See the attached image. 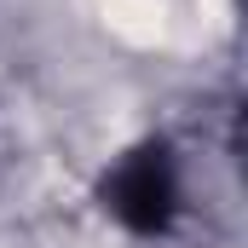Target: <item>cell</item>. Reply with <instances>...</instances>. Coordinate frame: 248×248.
I'll list each match as a JSON object with an SVG mask.
<instances>
[{
  "label": "cell",
  "instance_id": "1",
  "mask_svg": "<svg viewBox=\"0 0 248 248\" xmlns=\"http://www.w3.org/2000/svg\"><path fill=\"white\" fill-rule=\"evenodd\" d=\"M110 202H116V214H122L127 225L162 231L168 214H173V168H168V156L162 150H139L122 173H116Z\"/></svg>",
  "mask_w": 248,
  "mask_h": 248
}]
</instances>
